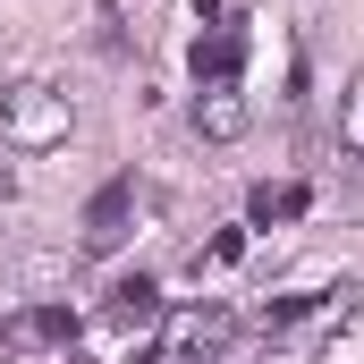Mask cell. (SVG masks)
Wrapping results in <instances>:
<instances>
[{
  "mask_svg": "<svg viewBox=\"0 0 364 364\" xmlns=\"http://www.w3.org/2000/svg\"><path fill=\"white\" fill-rule=\"evenodd\" d=\"M77 136V102L60 85H0V144L9 153H51V144H68Z\"/></svg>",
  "mask_w": 364,
  "mask_h": 364,
  "instance_id": "1",
  "label": "cell"
},
{
  "mask_svg": "<svg viewBox=\"0 0 364 364\" xmlns=\"http://www.w3.org/2000/svg\"><path fill=\"white\" fill-rule=\"evenodd\" d=\"M127 229H136V170H119V178L93 186V203H85V255L127 246Z\"/></svg>",
  "mask_w": 364,
  "mask_h": 364,
  "instance_id": "2",
  "label": "cell"
},
{
  "mask_svg": "<svg viewBox=\"0 0 364 364\" xmlns=\"http://www.w3.org/2000/svg\"><path fill=\"white\" fill-rule=\"evenodd\" d=\"M246 26L229 17V26H195V51H186V68H195V85H237L246 77Z\"/></svg>",
  "mask_w": 364,
  "mask_h": 364,
  "instance_id": "3",
  "label": "cell"
},
{
  "mask_svg": "<svg viewBox=\"0 0 364 364\" xmlns=\"http://www.w3.org/2000/svg\"><path fill=\"white\" fill-rule=\"evenodd\" d=\"M246 119H255V110H246L237 85H203V93H195V136H203V144H237Z\"/></svg>",
  "mask_w": 364,
  "mask_h": 364,
  "instance_id": "4",
  "label": "cell"
},
{
  "mask_svg": "<svg viewBox=\"0 0 364 364\" xmlns=\"http://www.w3.org/2000/svg\"><path fill=\"white\" fill-rule=\"evenodd\" d=\"M314 212V186L305 178H263L255 195H246V220L255 229H279V220H305Z\"/></svg>",
  "mask_w": 364,
  "mask_h": 364,
  "instance_id": "5",
  "label": "cell"
},
{
  "mask_svg": "<svg viewBox=\"0 0 364 364\" xmlns=\"http://www.w3.org/2000/svg\"><path fill=\"white\" fill-rule=\"evenodd\" d=\"M9 348H77V305H26L9 322Z\"/></svg>",
  "mask_w": 364,
  "mask_h": 364,
  "instance_id": "6",
  "label": "cell"
},
{
  "mask_svg": "<svg viewBox=\"0 0 364 364\" xmlns=\"http://www.w3.org/2000/svg\"><path fill=\"white\" fill-rule=\"evenodd\" d=\"M161 314H170V305H161L153 279H119V288H110V322H119V331H153Z\"/></svg>",
  "mask_w": 364,
  "mask_h": 364,
  "instance_id": "7",
  "label": "cell"
},
{
  "mask_svg": "<svg viewBox=\"0 0 364 364\" xmlns=\"http://www.w3.org/2000/svg\"><path fill=\"white\" fill-rule=\"evenodd\" d=\"M178 331H186V348H195V356H203V348H220V339H229V331H237V322H229V305H195V314H186Z\"/></svg>",
  "mask_w": 364,
  "mask_h": 364,
  "instance_id": "8",
  "label": "cell"
},
{
  "mask_svg": "<svg viewBox=\"0 0 364 364\" xmlns=\"http://www.w3.org/2000/svg\"><path fill=\"white\" fill-rule=\"evenodd\" d=\"M305 314H322V296H279V305H263V314H255V331H263V339H279V331H296Z\"/></svg>",
  "mask_w": 364,
  "mask_h": 364,
  "instance_id": "9",
  "label": "cell"
},
{
  "mask_svg": "<svg viewBox=\"0 0 364 364\" xmlns=\"http://www.w3.org/2000/svg\"><path fill=\"white\" fill-rule=\"evenodd\" d=\"M339 144H348V153L364 161V77H356L348 93H339Z\"/></svg>",
  "mask_w": 364,
  "mask_h": 364,
  "instance_id": "10",
  "label": "cell"
},
{
  "mask_svg": "<svg viewBox=\"0 0 364 364\" xmlns=\"http://www.w3.org/2000/svg\"><path fill=\"white\" fill-rule=\"evenodd\" d=\"M237 255H246V229H220V237L195 255V272H203V263H237Z\"/></svg>",
  "mask_w": 364,
  "mask_h": 364,
  "instance_id": "11",
  "label": "cell"
},
{
  "mask_svg": "<svg viewBox=\"0 0 364 364\" xmlns=\"http://www.w3.org/2000/svg\"><path fill=\"white\" fill-rule=\"evenodd\" d=\"M102 51H110V60L127 51V26H119V9H110V0H102Z\"/></svg>",
  "mask_w": 364,
  "mask_h": 364,
  "instance_id": "12",
  "label": "cell"
}]
</instances>
